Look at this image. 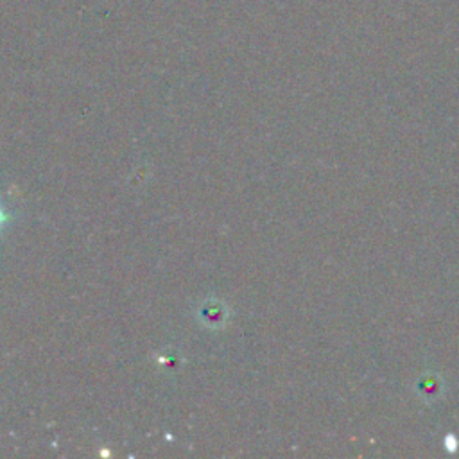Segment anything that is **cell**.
Returning <instances> with one entry per match:
<instances>
[{
  "mask_svg": "<svg viewBox=\"0 0 459 459\" xmlns=\"http://www.w3.org/2000/svg\"><path fill=\"white\" fill-rule=\"evenodd\" d=\"M4 219H5V215H4V212L0 210V226H2V222H4Z\"/></svg>",
  "mask_w": 459,
  "mask_h": 459,
  "instance_id": "6da1fadb",
  "label": "cell"
}]
</instances>
